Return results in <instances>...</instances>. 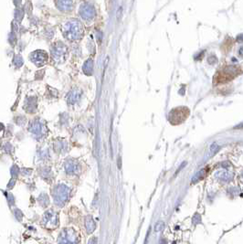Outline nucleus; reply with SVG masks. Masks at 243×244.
Here are the masks:
<instances>
[{
  "label": "nucleus",
  "mask_w": 243,
  "mask_h": 244,
  "mask_svg": "<svg viewBox=\"0 0 243 244\" xmlns=\"http://www.w3.org/2000/svg\"><path fill=\"white\" fill-rule=\"evenodd\" d=\"M10 174H11V176L12 178L14 179H16L19 178V176L20 174V169L19 167L16 166V165H13L11 167H10Z\"/></svg>",
  "instance_id": "obj_13"
},
{
  "label": "nucleus",
  "mask_w": 243,
  "mask_h": 244,
  "mask_svg": "<svg viewBox=\"0 0 243 244\" xmlns=\"http://www.w3.org/2000/svg\"><path fill=\"white\" fill-rule=\"evenodd\" d=\"M29 131L32 133V136H34L35 139H41L45 134V125L43 123L35 119L34 121H32L29 126Z\"/></svg>",
  "instance_id": "obj_3"
},
{
  "label": "nucleus",
  "mask_w": 243,
  "mask_h": 244,
  "mask_svg": "<svg viewBox=\"0 0 243 244\" xmlns=\"http://www.w3.org/2000/svg\"><path fill=\"white\" fill-rule=\"evenodd\" d=\"M8 42L12 45H16V33L15 32H10L9 33V35H8Z\"/></svg>",
  "instance_id": "obj_19"
},
{
  "label": "nucleus",
  "mask_w": 243,
  "mask_h": 244,
  "mask_svg": "<svg viewBox=\"0 0 243 244\" xmlns=\"http://www.w3.org/2000/svg\"><path fill=\"white\" fill-rule=\"evenodd\" d=\"M215 176H216L219 179L223 180V181H226V182L230 181L231 178H232V174H230V173L228 172V171H219L217 173H216Z\"/></svg>",
  "instance_id": "obj_9"
},
{
  "label": "nucleus",
  "mask_w": 243,
  "mask_h": 244,
  "mask_svg": "<svg viewBox=\"0 0 243 244\" xmlns=\"http://www.w3.org/2000/svg\"><path fill=\"white\" fill-rule=\"evenodd\" d=\"M219 146H217V143H213L211 147H210V152H211V154H215V153L217 152V151H219Z\"/></svg>",
  "instance_id": "obj_25"
},
{
  "label": "nucleus",
  "mask_w": 243,
  "mask_h": 244,
  "mask_svg": "<svg viewBox=\"0 0 243 244\" xmlns=\"http://www.w3.org/2000/svg\"><path fill=\"white\" fill-rule=\"evenodd\" d=\"M43 223L48 228H53L58 224V215L53 210H48L43 216Z\"/></svg>",
  "instance_id": "obj_4"
},
{
  "label": "nucleus",
  "mask_w": 243,
  "mask_h": 244,
  "mask_svg": "<svg viewBox=\"0 0 243 244\" xmlns=\"http://www.w3.org/2000/svg\"><path fill=\"white\" fill-rule=\"evenodd\" d=\"M14 18H15V21L16 22H20L22 19H23V16H24V12L22 9L20 8H16L15 10V13H14Z\"/></svg>",
  "instance_id": "obj_14"
},
{
  "label": "nucleus",
  "mask_w": 243,
  "mask_h": 244,
  "mask_svg": "<svg viewBox=\"0 0 243 244\" xmlns=\"http://www.w3.org/2000/svg\"><path fill=\"white\" fill-rule=\"evenodd\" d=\"M85 226H86V230H87L88 233H91L94 231V230L96 228V224L91 216H87L85 218Z\"/></svg>",
  "instance_id": "obj_8"
},
{
  "label": "nucleus",
  "mask_w": 243,
  "mask_h": 244,
  "mask_svg": "<svg viewBox=\"0 0 243 244\" xmlns=\"http://www.w3.org/2000/svg\"><path fill=\"white\" fill-rule=\"evenodd\" d=\"M97 241H98L97 238L96 237H93L89 240V244H97Z\"/></svg>",
  "instance_id": "obj_28"
},
{
  "label": "nucleus",
  "mask_w": 243,
  "mask_h": 244,
  "mask_svg": "<svg viewBox=\"0 0 243 244\" xmlns=\"http://www.w3.org/2000/svg\"><path fill=\"white\" fill-rule=\"evenodd\" d=\"M160 244H166V240H162V241L160 242Z\"/></svg>",
  "instance_id": "obj_31"
},
{
  "label": "nucleus",
  "mask_w": 243,
  "mask_h": 244,
  "mask_svg": "<svg viewBox=\"0 0 243 244\" xmlns=\"http://www.w3.org/2000/svg\"><path fill=\"white\" fill-rule=\"evenodd\" d=\"M23 58L20 55H15L14 60H13V64L16 68H19L23 65Z\"/></svg>",
  "instance_id": "obj_15"
},
{
  "label": "nucleus",
  "mask_w": 243,
  "mask_h": 244,
  "mask_svg": "<svg viewBox=\"0 0 243 244\" xmlns=\"http://www.w3.org/2000/svg\"><path fill=\"white\" fill-rule=\"evenodd\" d=\"M54 148H55V150L57 151V152L60 153V152H61V151H62L65 147L63 146V145H62L61 142H58V143H56V144H55Z\"/></svg>",
  "instance_id": "obj_23"
},
{
  "label": "nucleus",
  "mask_w": 243,
  "mask_h": 244,
  "mask_svg": "<svg viewBox=\"0 0 243 244\" xmlns=\"http://www.w3.org/2000/svg\"><path fill=\"white\" fill-rule=\"evenodd\" d=\"M40 176H42V178L44 179H48L50 178V174H51V172H50V169L48 167H43L42 169L40 170Z\"/></svg>",
  "instance_id": "obj_17"
},
{
  "label": "nucleus",
  "mask_w": 243,
  "mask_h": 244,
  "mask_svg": "<svg viewBox=\"0 0 243 244\" xmlns=\"http://www.w3.org/2000/svg\"><path fill=\"white\" fill-rule=\"evenodd\" d=\"M25 110H26L28 113H33L36 109V101L34 98H28L25 102Z\"/></svg>",
  "instance_id": "obj_7"
},
{
  "label": "nucleus",
  "mask_w": 243,
  "mask_h": 244,
  "mask_svg": "<svg viewBox=\"0 0 243 244\" xmlns=\"http://www.w3.org/2000/svg\"><path fill=\"white\" fill-rule=\"evenodd\" d=\"M15 123L18 124V125H24L26 123V118H25L24 116H16V118L14 119Z\"/></svg>",
  "instance_id": "obj_20"
},
{
  "label": "nucleus",
  "mask_w": 243,
  "mask_h": 244,
  "mask_svg": "<svg viewBox=\"0 0 243 244\" xmlns=\"http://www.w3.org/2000/svg\"><path fill=\"white\" fill-rule=\"evenodd\" d=\"M70 196V188L63 184H58L52 189V197L54 203L58 207H63Z\"/></svg>",
  "instance_id": "obj_1"
},
{
  "label": "nucleus",
  "mask_w": 243,
  "mask_h": 244,
  "mask_svg": "<svg viewBox=\"0 0 243 244\" xmlns=\"http://www.w3.org/2000/svg\"><path fill=\"white\" fill-rule=\"evenodd\" d=\"M13 214H14V217H15V218L16 220H18L19 222H20L22 220H23V212L21 211V210L19 209V208H15L14 209H13Z\"/></svg>",
  "instance_id": "obj_16"
},
{
  "label": "nucleus",
  "mask_w": 243,
  "mask_h": 244,
  "mask_svg": "<svg viewBox=\"0 0 243 244\" xmlns=\"http://www.w3.org/2000/svg\"><path fill=\"white\" fill-rule=\"evenodd\" d=\"M30 60L34 64H36L38 66H40V65H42L46 62L47 55L44 52L41 51V50H38V51L31 53Z\"/></svg>",
  "instance_id": "obj_5"
},
{
  "label": "nucleus",
  "mask_w": 243,
  "mask_h": 244,
  "mask_svg": "<svg viewBox=\"0 0 243 244\" xmlns=\"http://www.w3.org/2000/svg\"><path fill=\"white\" fill-rule=\"evenodd\" d=\"M13 146L10 144L9 142H6V144L3 146V150L5 151V152L6 153V154H8V155H10L12 152H13Z\"/></svg>",
  "instance_id": "obj_18"
},
{
  "label": "nucleus",
  "mask_w": 243,
  "mask_h": 244,
  "mask_svg": "<svg viewBox=\"0 0 243 244\" xmlns=\"http://www.w3.org/2000/svg\"><path fill=\"white\" fill-rule=\"evenodd\" d=\"M4 128H5L4 124H3V123H0V132H1V131H3V130H4Z\"/></svg>",
  "instance_id": "obj_30"
},
{
  "label": "nucleus",
  "mask_w": 243,
  "mask_h": 244,
  "mask_svg": "<svg viewBox=\"0 0 243 244\" xmlns=\"http://www.w3.org/2000/svg\"><path fill=\"white\" fill-rule=\"evenodd\" d=\"M15 185H16V179H14V178H11L10 180H9V182L7 183V186H6V188L8 189V190H11L14 187H15Z\"/></svg>",
  "instance_id": "obj_26"
},
{
  "label": "nucleus",
  "mask_w": 243,
  "mask_h": 244,
  "mask_svg": "<svg viewBox=\"0 0 243 244\" xmlns=\"http://www.w3.org/2000/svg\"><path fill=\"white\" fill-rule=\"evenodd\" d=\"M207 173H208V168H207V167H205V168H203V169H201L200 171H198V172L195 175V176L193 178V179H192V182H193V183H197V181H199V180H201V179H203Z\"/></svg>",
  "instance_id": "obj_10"
},
{
  "label": "nucleus",
  "mask_w": 243,
  "mask_h": 244,
  "mask_svg": "<svg viewBox=\"0 0 243 244\" xmlns=\"http://www.w3.org/2000/svg\"><path fill=\"white\" fill-rule=\"evenodd\" d=\"M20 172L24 175V176H29L31 174V169H29V168H23V169L20 170Z\"/></svg>",
  "instance_id": "obj_27"
},
{
  "label": "nucleus",
  "mask_w": 243,
  "mask_h": 244,
  "mask_svg": "<svg viewBox=\"0 0 243 244\" xmlns=\"http://www.w3.org/2000/svg\"><path fill=\"white\" fill-rule=\"evenodd\" d=\"M77 240V233L72 229H65L61 232L58 241V244H76Z\"/></svg>",
  "instance_id": "obj_2"
},
{
  "label": "nucleus",
  "mask_w": 243,
  "mask_h": 244,
  "mask_svg": "<svg viewBox=\"0 0 243 244\" xmlns=\"http://www.w3.org/2000/svg\"><path fill=\"white\" fill-rule=\"evenodd\" d=\"M164 228H165V223L163 221H159L155 226V230L156 232H160L162 230H164Z\"/></svg>",
  "instance_id": "obj_21"
},
{
  "label": "nucleus",
  "mask_w": 243,
  "mask_h": 244,
  "mask_svg": "<svg viewBox=\"0 0 243 244\" xmlns=\"http://www.w3.org/2000/svg\"><path fill=\"white\" fill-rule=\"evenodd\" d=\"M0 146H1V143H0Z\"/></svg>",
  "instance_id": "obj_32"
},
{
  "label": "nucleus",
  "mask_w": 243,
  "mask_h": 244,
  "mask_svg": "<svg viewBox=\"0 0 243 244\" xmlns=\"http://www.w3.org/2000/svg\"><path fill=\"white\" fill-rule=\"evenodd\" d=\"M192 222H193L195 225L197 224H199L201 222V217L198 213H196L193 217V218H192Z\"/></svg>",
  "instance_id": "obj_24"
},
{
  "label": "nucleus",
  "mask_w": 243,
  "mask_h": 244,
  "mask_svg": "<svg viewBox=\"0 0 243 244\" xmlns=\"http://www.w3.org/2000/svg\"><path fill=\"white\" fill-rule=\"evenodd\" d=\"M65 170L68 174H75L77 171H79V165L73 161V160H68L65 163Z\"/></svg>",
  "instance_id": "obj_6"
},
{
  "label": "nucleus",
  "mask_w": 243,
  "mask_h": 244,
  "mask_svg": "<svg viewBox=\"0 0 243 244\" xmlns=\"http://www.w3.org/2000/svg\"><path fill=\"white\" fill-rule=\"evenodd\" d=\"M48 152L47 150H42L40 152H38V157L40 159H42V160H45L46 158H48Z\"/></svg>",
  "instance_id": "obj_22"
},
{
  "label": "nucleus",
  "mask_w": 243,
  "mask_h": 244,
  "mask_svg": "<svg viewBox=\"0 0 243 244\" xmlns=\"http://www.w3.org/2000/svg\"><path fill=\"white\" fill-rule=\"evenodd\" d=\"M38 203L40 206H42V207H47L49 203V199H48V197L47 194H45V193H42V194H40L38 198Z\"/></svg>",
  "instance_id": "obj_11"
},
{
  "label": "nucleus",
  "mask_w": 243,
  "mask_h": 244,
  "mask_svg": "<svg viewBox=\"0 0 243 244\" xmlns=\"http://www.w3.org/2000/svg\"><path fill=\"white\" fill-rule=\"evenodd\" d=\"M4 193H5V196L6 198V201H7L8 206H9L10 208H12L16 203V198H15L14 195L10 192H4Z\"/></svg>",
  "instance_id": "obj_12"
},
{
  "label": "nucleus",
  "mask_w": 243,
  "mask_h": 244,
  "mask_svg": "<svg viewBox=\"0 0 243 244\" xmlns=\"http://www.w3.org/2000/svg\"><path fill=\"white\" fill-rule=\"evenodd\" d=\"M19 0H14V4H15V6H16V7H18V6H19Z\"/></svg>",
  "instance_id": "obj_29"
}]
</instances>
